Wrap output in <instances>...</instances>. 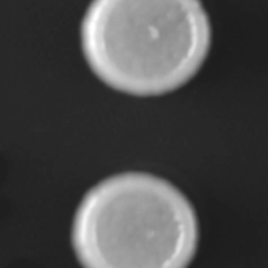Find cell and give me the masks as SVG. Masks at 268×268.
Here are the masks:
<instances>
[{"mask_svg":"<svg viewBox=\"0 0 268 268\" xmlns=\"http://www.w3.org/2000/svg\"><path fill=\"white\" fill-rule=\"evenodd\" d=\"M200 0H92L81 49L107 87L137 97L170 93L197 75L211 47Z\"/></svg>","mask_w":268,"mask_h":268,"instance_id":"1","label":"cell"},{"mask_svg":"<svg viewBox=\"0 0 268 268\" xmlns=\"http://www.w3.org/2000/svg\"><path fill=\"white\" fill-rule=\"evenodd\" d=\"M199 224L174 184L148 173L111 175L84 195L72 224L83 268H187Z\"/></svg>","mask_w":268,"mask_h":268,"instance_id":"2","label":"cell"}]
</instances>
